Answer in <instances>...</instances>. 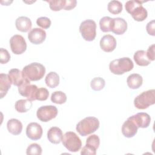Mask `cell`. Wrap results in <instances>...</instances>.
Listing matches in <instances>:
<instances>
[{"mask_svg": "<svg viewBox=\"0 0 155 155\" xmlns=\"http://www.w3.org/2000/svg\"><path fill=\"white\" fill-rule=\"evenodd\" d=\"M143 1H128L125 3V10L130 13L134 20L140 22L144 21L148 16V12L142 6Z\"/></svg>", "mask_w": 155, "mask_h": 155, "instance_id": "obj_1", "label": "cell"}, {"mask_svg": "<svg viewBox=\"0 0 155 155\" xmlns=\"http://www.w3.org/2000/svg\"><path fill=\"white\" fill-rule=\"evenodd\" d=\"M99 119L95 117L89 116L79 121L76 127V131L82 136H86L94 133L99 127Z\"/></svg>", "mask_w": 155, "mask_h": 155, "instance_id": "obj_2", "label": "cell"}, {"mask_svg": "<svg viewBox=\"0 0 155 155\" xmlns=\"http://www.w3.org/2000/svg\"><path fill=\"white\" fill-rule=\"evenodd\" d=\"M45 73V67L38 62H33L27 65L22 70V76L29 79L30 81L41 80L44 77Z\"/></svg>", "mask_w": 155, "mask_h": 155, "instance_id": "obj_3", "label": "cell"}, {"mask_svg": "<svg viewBox=\"0 0 155 155\" xmlns=\"http://www.w3.org/2000/svg\"><path fill=\"white\" fill-rule=\"evenodd\" d=\"M134 64L131 59L128 57L114 59L110 62L109 69L110 71L117 75H121L133 70Z\"/></svg>", "mask_w": 155, "mask_h": 155, "instance_id": "obj_4", "label": "cell"}, {"mask_svg": "<svg viewBox=\"0 0 155 155\" xmlns=\"http://www.w3.org/2000/svg\"><path fill=\"white\" fill-rule=\"evenodd\" d=\"M155 104V90H148L140 93L134 99V105L139 110H144Z\"/></svg>", "mask_w": 155, "mask_h": 155, "instance_id": "obj_5", "label": "cell"}, {"mask_svg": "<svg viewBox=\"0 0 155 155\" xmlns=\"http://www.w3.org/2000/svg\"><path fill=\"white\" fill-rule=\"evenodd\" d=\"M63 145L70 152H78L82 147V142L78 136L73 131L66 132L62 139Z\"/></svg>", "mask_w": 155, "mask_h": 155, "instance_id": "obj_6", "label": "cell"}, {"mask_svg": "<svg viewBox=\"0 0 155 155\" xmlns=\"http://www.w3.org/2000/svg\"><path fill=\"white\" fill-rule=\"evenodd\" d=\"M81 36L87 41H93L96 36V24L92 19H87L81 22L79 26Z\"/></svg>", "mask_w": 155, "mask_h": 155, "instance_id": "obj_7", "label": "cell"}, {"mask_svg": "<svg viewBox=\"0 0 155 155\" xmlns=\"http://www.w3.org/2000/svg\"><path fill=\"white\" fill-rule=\"evenodd\" d=\"M58 113L57 108L54 105H44L36 111V116L41 122H47L55 118Z\"/></svg>", "mask_w": 155, "mask_h": 155, "instance_id": "obj_8", "label": "cell"}, {"mask_svg": "<svg viewBox=\"0 0 155 155\" xmlns=\"http://www.w3.org/2000/svg\"><path fill=\"white\" fill-rule=\"evenodd\" d=\"M38 89L36 85L30 84V81L27 78H25L24 82L18 87L19 94L31 101L36 100V96Z\"/></svg>", "mask_w": 155, "mask_h": 155, "instance_id": "obj_9", "label": "cell"}, {"mask_svg": "<svg viewBox=\"0 0 155 155\" xmlns=\"http://www.w3.org/2000/svg\"><path fill=\"white\" fill-rule=\"evenodd\" d=\"M10 45L12 51L15 54H21L27 49V43L23 36L15 35L10 39Z\"/></svg>", "mask_w": 155, "mask_h": 155, "instance_id": "obj_10", "label": "cell"}, {"mask_svg": "<svg viewBox=\"0 0 155 155\" xmlns=\"http://www.w3.org/2000/svg\"><path fill=\"white\" fill-rule=\"evenodd\" d=\"M138 128L139 127L136 125L133 116H131L124 122L122 126L121 131L125 137L131 138L136 134Z\"/></svg>", "mask_w": 155, "mask_h": 155, "instance_id": "obj_11", "label": "cell"}, {"mask_svg": "<svg viewBox=\"0 0 155 155\" xmlns=\"http://www.w3.org/2000/svg\"><path fill=\"white\" fill-rule=\"evenodd\" d=\"M42 128L36 122H31L27 126L26 135L33 140H37L41 138L42 136Z\"/></svg>", "mask_w": 155, "mask_h": 155, "instance_id": "obj_12", "label": "cell"}, {"mask_svg": "<svg viewBox=\"0 0 155 155\" xmlns=\"http://www.w3.org/2000/svg\"><path fill=\"white\" fill-rule=\"evenodd\" d=\"M46 32L42 28H34L28 34V39L33 44L38 45L42 44L46 38Z\"/></svg>", "mask_w": 155, "mask_h": 155, "instance_id": "obj_13", "label": "cell"}, {"mask_svg": "<svg viewBox=\"0 0 155 155\" xmlns=\"http://www.w3.org/2000/svg\"><path fill=\"white\" fill-rule=\"evenodd\" d=\"M111 31L117 35H123L127 29L126 21L121 18H112L110 25Z\"/></svg>", "mask_w": 155, "mask_h": 155, "instance_id": "obj_14", "label": "cell"}, {"mask_svg": "<svg viewBox=\"0 0 155 155\" xmlns=\"http://www.w3.org/2000/svg\"><path fill=\"white\" fill-rule=\"evenodd\" d=\"M99 44L101 49L103 51L110 53L115 50L117 42L115 38L113 36L106 35L101 38Z\"/></svg>", "mask_w": 155, "mask_h": 155, "instance_id": "obj_15", "label": "cell"}, {"mask_svg": "<svg viewBox=\"0 0 155 155\" xmlns=\"http://www.w3.org/2000/svg\"><path fill=\"white\" fill-rule=\"evenodd\" d=\"M63 134L62 130L57 127H51L47 132V138L48 140L54 144L59 143L62 139Z\"/></svg>", "mask_w": 155, "mask_h": 155, "instance_id": "obj_16", "label": "cell"}, {"mask_svg": "<svg viewBox=\"0 0 155 155\" xmlns=\"http://www.w3.org/2000/svg\"><path fill=\"white\" fill-rule=\"evenodd\" d=\"M133 119L139 128H147L151 122V117L150 115L146 113H138L136 114L133 115Z\"/></svg>", "mask_w": 155, "mask_h": 155, "instance_id": "obj_17", "label": "cell"}, {"mask_svg": "<svg viewBox=\"0 0 155 155\" xmlns=\"http://www.w3.org/2000/svg\"><path fill=\"white\" fill-rule=\"evenodd\" d=\"M16 28L21 32H27L32 26V23L30 18L26 16L18 17L15 21Z\"/></svg>", "mask_w": 155, "mask_h": 155, "instance_id": "obj_18", "label": "cell"}, {"mask_svg": "<svg viewBox=\"0 0 155 155\" xmlns=\"http://www.w3.org/2000/svg\"><path fill=\"white\" fill-rule=\"evenodd\" d=\"M10 80L13 85L19 87L21 85L26 78L22 76V71L18 68H12L8 71V74Z\"/></svg>", "mask_w": 155, "mask_h": 155, "instance_id": "obj_19", "label": "cell"}, {"mask_svg": "<svg viewBox=\"0 0 155 155\" xmlns=\"http://www.w3.org/2000/svg\"><path fill=\"white\" fill-rule=\"evenodd\" d=\"M12 82L9 76L7 74H0V94L1 99H2L7 93L8 90L11 87Z\"/></svg>", "mask_w": 155, "mask_h": 155, "instance_id": "obj_20", "label": "cell"}, {"mask_svg": "<svg viewBox=\"0 0 155 155\" xmlns=\"http://www.w3.org/2000/svg\"><path fill=\"white\" fill-rule=\"evenodd\" d=\"M7 128L8 132L13 135H19L22 130V124L16 119H11L7 123Z\"/></svg>", "mask_w": 155, "mask_h": 155, "instance_id": "obj_21", "label": "cell"}, {"mask_svg": "<svg viewBox=\"0 0 155 155\" xmlns=\"http://www.w3.org/2000/svg\"><path fill=\"white\" fill-rule=\"evenodd\" d=\"M127 82L128 87L131 89H137L142 85L143 78L140 74L133 73L128 76L127 79Z\"/></svg>", "mask_w": 155, "mask_h": 155, "instance_id": "obj_22", "label": "cell"}, {"mask_svg": "<svg viewBox=\"0 0 155 155\" xmlns=\"http://www.w3.org/2000/svg\"><path fill=\"white\" fill-rule=\"evenodd\" d=\"M133 58L136 64L139 66H147L151 63L145 50H137L134 54Z\"/></svg>", "mask_w": 155, "mask_h": 155, "instance_id": "obj_23", "label": "cell"}, {"mask_svg": "<svg viewBox=\"0 0 155 155\" xmlns=\"http://www.w3.org/2000/svg\"><path fill=\"white\" fill-rule=\"evenodd\" d=\"M32 107L31 101L29 99H20L16 102L15 104V110L19 113H26L29 111Z\"/></svg>", "mask_w": 155, "mask_h": 155, "instance_id": "obj_24", "label": "cell"}, {"mask_svg": "<svg viewBox=\"0 0 155 155\" xmlns=\"http://www.w3.org/2000/svg\"><path fill=\"white\" fill-rule=\"evenodd\" d=\"M45 82L51 88L56 87L59 84V76L58 74L54 71H50L46 76Z\"/></svg>", "mask_w": 155, "mask_h": 155, "instance_id": "obj_25", "label": "cell"}, {"mask_svg": "<svg viewBox=\"0 0 155 155\" xmlns=\"http://www.w3.org/2000/svg\"><path fill=\"white\" fill-rule=\"evenodd\" d=\"M107 9L113 15L119 14L122 10V4L119 1H111L108 4Z\"/></svg>", "mask_w": 155, "mask_h": 155, "instance_id": "obj_26", "label": "cell"}, {"mask_svg": "<svg viewBox=\"0 0 155 155\" xmlns=\"http://www.w3.org/2000/svg\"><path fill=\"white\" fill-rule=\"evenodd\" d=\"M51 101L56 104H62L67 101V96L65 93L61 91H56L51 94Z\"/></svg>", "mask_w": 155, "mask_h": 155, "instance_id": "obj_27", "label": "cell"}, {"mask_svg": "<svg viewBox=\"0 0 155 155\" xmlns=\"http://www.w3.org/2000/svg\"><path fill=\"white\" fill-rule=\"evenodd\" d=\"M105 85V82L104 79L101 77L94 78L90 82V86L91 89L96 91L102 90L104 88Z\"/></svg>", "mask_w": 155, "mask_h": 155, "instance_id": "obj_28", "label": "cell"}, {"mask_svg": "<svg viewBox=\"0 0 155 155\" xmlns=\"http://www.w3.org/2000/svg\"><path fill=\"white\" fill-rule=\"evenodd\" d=\"M100 145V139L96 134H91L86 140L85 145L96 150Z\"/></svg>", "mask_w": 155, "mask_h": 155, "instance_id": "obj_29", "label": "cell"}, {"mask_svg": "<svg viewBox=\"0 0 155 155\" xmlns=\"http://www.w3.org/2000/svg\"><path fill=\"white\" fill-rule=\"evenodd\" d=\"M46 2L49 4L50 8L52 11L58 12L64 8L65 0H49Z\"/></svg>", "mask_w": 155, "mask_h": 155, "instance_id": "obj_30", "label": "cell"}, {"mask_svg": "<svg viewBox=\"0 0 155 155\" xmlns=\"http://www.w3.org/2000/svg\"><path fill=\"white\" fill-rule=\"evenodd\" d=\"M112 18L109 16H104L99 21V27L102 31L109 32L111 31L110 25Z\"/></svg>", "mask_w": 155, "mask_h": 155, "instance_id": "obj_31", "label": "cell"}, {"mask_svg": "<svg viewBox=\"0 0 155 155\" xmlns=\"http://www.w3.org/2000/svg\"><path fill=\"white\" fill-rule=\"evenodd\" d=\"M42 150L41 147L36 143L30 144L27 148L26 154L27 155H41Z\"/></svg>", "mask_w": 155, "mask_h": 155, "instance_id": "obj_32", "label": "cell"}, {"mask_svg": "<svg viewBox=\"0 0 155 155\" xmlns=\"http://www.w3.org/2000/svg\"><path fill=\"white\" fill-rule=\"evenodd\" d=\"M49 96V92L45 88H39L38 89L36 99L39 101H44L48 99Z\"/></svg>", "mask_w": 155, "mask_h": 155, "instance_id": "obj_33", "label": "cell"}, {"mask_svg": "<svg viewBox=\"0 0 155 155\" xmlns=\"http://www.w3.org/2000/svg\"><path fill=\"white\" fill-rule=\"evenodd\" d=\"M51 24L50 19L47 17H40L36 20V24L44 29L48 28L51 26Z\"/></svg>", "mask_w": 155, "mask_h": 155, "instance_id": "obj_34", "label": "cell"}, {"mask_svg": "<svg viewBox=\"0 0 155 155\" xmlns=\"http://www.w3.org/2000/svg\"><path fill=\"white\" fill-rule=\"evenodd\" d=\"M10 59V54L8 51L3 48L0 49V62L2 64L7 63Z\"/></svg>", "mask_w": 155, "mask_h": 155, "instance_id": "obj_35", "label": "cell"}, {"mask_svg": "<svg viewBox=\"0 0 155 155\" xmlns=\"http://www.w3.org/2000/svg\"><path fill=\"white\" fill-rule=\"evenodd\" d=\"M146 30L148 35L151 36H155V21L152 20L150 21L146 26Z\"/></svg>", "mask_w": 155, "mask_h": 155, "instance_id": "obj_36", "label": "cell"}, {"mask_svg": "<svg viewBox=\"0 0 155 155\" xmlns=\"http://www.w3.org/2000/svg\"><path fill=\"white\" fill-rule=\"evenodd\" d=\"M154 49H155V45L152 44L148 47V48L147 50V51H146L147 56L148 59L151 61H153L155 59Z\"/></svg>", "mask_w": 155, "mask_h": 155, "instance_id": "obj_37", "label": "cell"}, {"mask_svg": "<svg viewBox=\"0 0 155 155\" xmlns=\"http://www.w3.org/2000/svg\"><path fill=\"white\" fill-rule=\"evenodd\" d=\"M77 5V1L76 0H65V5L64 7L65 10H71L76 7Z\"/></svg>", "mask_w": 155, "mask_h": 155, "instance_id": "obj_38", "label": "cell"}, {"mask_svg": "<svg viewBox=\"0 0 155 155\" xmlns=\"http://www.w3.org/2000/svg\"><path fill=\"white\" fill-rule=\"evenodd\" d=\"M81 154L82 155H95L96 154V150L93 149L91 147H89L87 145H85L81 152Z\"/></svg>", "mask_w": 155, "mask_h": 155, "instance_id": "obj_39", "label": "cell"}]
</instances>
